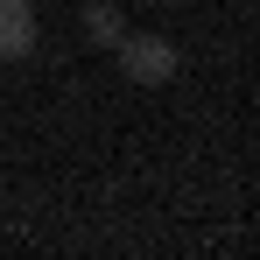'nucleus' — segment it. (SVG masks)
<instances>
[{"instance_id":"obj_1","label":"nucleus","mask_w":260,"mask_h":260,"mask_svg":"<svg viewBox=\"0 0 260 260\" xmlns=\"http://www.w3.org/2000/svg\"><path fill=\"white\" fill-rule=\"evenodd\" d=\"M113 56H120L127 85H141V91L169 85L176 71H183V56H176V43H169V36H148V28H127V36L113 43Z\"/></svg>"},{"instance_id":"obj_2","label":"nucleus","mask_w":260,"mask_h":260,"mask_svg":"<svg viewBox=\"0 0 260 260\" xmlns=\"http://www.w3.org/2000/svg\"><path fill=\"white\" fill-rule=\"evenodd\" d=\"M36 56V0H0V63Z\"/></svg>"},{"instance_id":"obj_3","label":"nucleus","mask_w":260,"mask_h":260,"mask_svg":"<svg viewBox=\"0 0 260 260\" xmlns=\"http://www.w3.org/2000/svg\"><path fill=\"white\" fill-rule=\"evenodd\" d=\"M85 36H91V49H113L120 36H127V14H120V0H85Z\"/></svg>"}]
</instances>
